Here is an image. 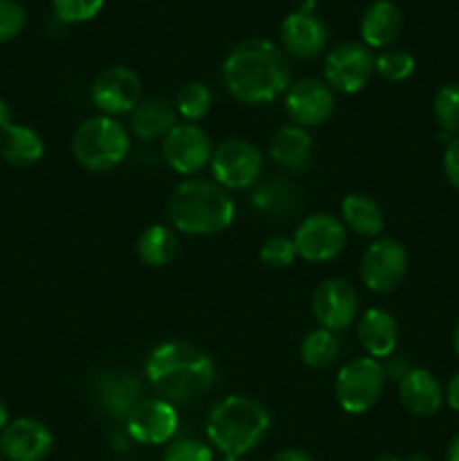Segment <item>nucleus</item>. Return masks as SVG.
Masks as SVG:
<instances>
[{"mask_svg":"<svg viewBox=\"0 0 459 461\" xmlns=\"http://www.w3.org/2000/svg\"><path fill=\"white\" fill-rule=\"evenodd\" d=\"M223 81L234 99L261 106L286 93L291 86V63L273 41L246 39L225 57Z\"/></svg>","mask_w":459,"mask_h":461,"instance_id":"obj_1","label":"nucleus"},{"mask_svg":"<svg viewBox=\"0 0 459 461\" xmlns=\"http://www.w3.org/2000/svg\"><path fill=\"white\" fill-rule=\"evenodd\" d=\"M147 378L160 399L192 403L205 396L216 381V365L201 347L184 340H166L147 358Z\"/></svg>","mask_w":459,"mask_h":461,"instance_id":"obj_2","label":"nucleus"},{"mask_svg":"<svg viewBox=\"0 0 459 461\" xmlns=\"http://www.w3.org/2000/svg\"><path fill=\"white\" fill-rule=\"evenodd\" d=\"M234 201L228 189L214 180L189 178L174 189L166 205V219L176 232L210 237L223 232L234 221Z\"/></svg>","mask_w":459,"mask_h":461,"instance_id":"obj_3","label":"nucleus"},{"mask_svg":"<svg viewBox=\"0 0 459 461\" xmlns=\"http://www.w3.org/2000/svg\"><path fill=\"white\" fill-rule=\"evenodd\" d=\"M270 414L259 401L232 394L216 401L207 414L205 430L212 446L228 457H243L264 441Z\"/></svg>","mask_w":459,"mask_h":461,"instance_id":"obj_4","label":"nucleus"},{"mask_svg":"<svg viewBox=\"0 0 459 461\" xmlns=\"http://www.w3.org/2000/svg\"><path fill=\"white\" fill-rule=\"evenodd\" d=\"M130 149L129 131L115 117L97 115L81 122L72 135V156L84 169L104 174L126 160Z\"/></svg>","mask_w":459,"mask_h":461,"instance_id":"obj_5","label":"nucleus"},{"mask_svg":"<svg viewBox=\"0 0 459 461\" xmlns=\"http://www.w3.org/2000/svg\"><path fill=\"white\" fill-rule=\"evenodd\" d=\"M385 369L376 358H351L338 372L336 399L346 414H364L381 401Z\"/></svg>","mask_w":459,"mask_h":461,"instance_id":"obj_6","label":"nucleus"},{"mask_svg":"<svg viewBox=\"0 0 459 461\" xmlns=\"http://www.w3.org/2000/svg\"><path fill=\"white\" fill-rule=\"evenodd\" d=\"M210 165L214 183L223 189H248L261 180L264 153L248 140L232 138L214 149Z\"/></svg>","mask_w":459,"mask_h":461,"instance_id":"obj_7","label":"nucleus"},{"mask_svg":"<svg viewBox=\"0 0 459 461\" xmlns=\"http://www.w3.org/2000/svg\"><path fill=\"white\" fill-rule=\"evenodd\" d=\"M374 54L364 43L345 41L324 59V79L333 93L354 95L369 84L374 75Z\"/></svg>","mask_w":459,"mask_h":461,"instance_id":"obj_8","label":"nucleus"},{"mask_svg":"<svg viewBox=\"0 0 459 461\" xmlns=\"http://www.w3.org/2000/svg\"><path fill=\"white\" fill-rule=\"evenodd\" d=\"M292 243L297 248V255L313 264H327L342 255L346 246V230L342 221L333 214H310L306 216L295 230Z\"/></svg>","mask_w":459,"mask_h":461,"instance_id":"obj_9","label":"nucleus"},{"mask_svg":"<svg viewBox=\"0 0 459 461\" xmlns=\"http://www.w3.org/2000/svg\"><path fill=\"white\" fill-rule=\"evenodd\" d=\"M90 99L102 115H124L142 102V79L130 68L111 66L93 81Z\"/></svg>","mask_w":459,"mask_h":461,"instance_id":"obj_10","label":"nucleus"},{"mask_svg":"<svg viewBox=\"0 0 459 461\" xmlns=\"http://www.w3.org/2000/svg\"><path fill=\"white\" fill-rule=\"evenodd\" d=\"M408 275V252L396 239H376L360 259V279L374 293H392Z\"/></svg>","mask_w":459,"mask_h":461,"instance_id":"obj_11","label":"nucleus"},{"mask_svg":"<svg viewBox=\"0 0 459 461\" xmlns=\"http://www.w3.org/2000/svg\"><path fill=\"white\" fill-rule=\"evenodd\" d=\"M212 140L198 124L184 122L176 124L162 140V158L176 174L192 176L210 165L212 160Z\"/></svg>","mask_w":459,"mask_h":461,"instance_id":"obj_12","label":"nucleus"},{"mask_svg":"<svg viewBox=\"0 0 459 461\" xmlns=\"http://www.w3.org/2000/svg\"><path fill=\"white\" fill-rule=\"evenodd\" d=\"M333 108H336V93L328 88L327 81L313 77L295 81L284 93V111L292 124L302 129L324 124L331 117Z\"/></svg>","mask_w":459,"mask_h":461,"instance_id":"obj_13","label":"nucleus"},{"mask_svg":"<svg viewBox=\"0 0 459 461\" xmlns=\"http://www.w3.org/2000/svg\"><path fill=\"white\" fill-rule=\"evenodd\" d=\"M126 432L142 446L169 444L178 430V412L165 399H142L126 417Z\"/></svg>","mask_w":459,"mask_h":461,"instance_id":"obj_14","label":"nucleus"},{"mask_svg":"<svg viewBox=\"0 0 459 461\" xmlns=\"http://www.w3.org/2000/svg\"><path fill=\"white\" fill-rule=\"evenodd\" d=\"M315 320L328 331H345L358 313V293L345 279H327L313 291L310 300Z\"/></svg>","mask_w":459,"mask_h":461,"instance_id":"obj_15","label":"nucleus"},{"mask_svg":"<svg viewBox=\"0 0 459 461\" xmlns=\"http://www.w3.org/2000/svg\"><path fill=\"white\" fill-rule=\"evenodd\" d=\"M52 448V430L39 419H14L0 432V455L7 461H43Z\"/></svg>","mask_w":459,"mask_h":461,"instance_id":"obj_16","label":"nucleus"},{"mask_svg":"<svg viewBox=\"0 0 459 461\" xmlns=\"http://www.w3.org/2000/svg\"><path fill=\"white\" fill-rule=\"evenodd\" d=\"M279 39L288 54L302 59V61H310L327 50L328 27L322 18L315 16L313 9L300 7L282 21Z\"/></svg>","mask_w":459,"mask_h":461,"instance_id":"obj_17","label":"nucleus"},{"mask_svg":"<svg viewBox=\"0 0 459 461\" xmlns=\"http://www.w3.org/2000/svg\"><path fill=\"white\" fill-rule=\"evenodd\" d=\"M142 381L133 372L108 367L94 378V399L97 405L115 421H126L130 410L142 401Z\"/></svg>","mask_w":459,"mask_h":461,"instance_id":"obj_18","label":"nucleus"},{"mask_svg":"<svg viewBox=\"0 0 459 461\" xmlns=\"http://www.w3.org/2000/svg\"><path fill=\"white\" fill-rule=\"evenodd\" d=\"M399 399L410 414L421 419L435 417L446 403L439 378L423 367H412L400 376Z\"/></svg>","mask_w":459,"mask_h":461,"instance_id":"obj_19","label":"nucleus"},{"mask_svg":"<svg viewBox=\"0 0 459 461\" xmlns=\"http://www.w3.org/2000/svg\"><path fill=\"white\" fill-rule=\"evenodd\" d=\"M250 203L255 212L270 221H288L300 212L302 198L295 185L282 176H268L261 178L252 187Z\"/></svg>","mask_w":459,"mask_h":461,"instance_id":"obj_20","label":"nucleus"},{"mask_svg":"<svg viewBox=\"0 0 459 461\" xmlns=\"http://www.w3.org/2000/svg\"><path fill=\"white\" fill-rule=\"evenodd\" d=\"M268 153L274 165L291 174H300V171L309 169L310 160H313V140H310L309 131L302 126L284 124L270 138Z\"/></svg>","mask_w":459,"mask_h":461,"instance_id":"obj_21","label":"nucleus"},{"mask_svg":"<svg viewBox=\"0 0 459 461\" xmlns=\"http://www.w3.org/2000/svg\"><path fill=\"white\" fill-rule=\"evenodd\" d=\"M403 30V14L392 0H376L360 18V36L367 48H392Z\"/></svg>","mask_w":459,"mask_h":461,"instance_id":"obj_22","label":"nucleus"},{"mask_svg":"<svg viewBox=\"0 0 459 461\" xmlns=\"http://www.w3.org/2000/svg\"><path fill=\"white\" fill-rule=\"evenodd\" d=\"M358 340L369 358H390L399 342V324L396 318L385 309H369L358 320Z\"/></svg>","mask_w":459,"mask_h":461,"instance_id":"obj_23","label":"nucleus"},{"mask_svg":"<svg viewBox=\"0 0 459 461\" xmlns=\"http://www.w3.org/2000/svg\"><path fill=\"white\" fill-rule=\"evenodd\" d=\"M176 126V106L165 97L142 99L138 106L130 111V131L144 142L166 138Z\"/></svg>","mask_w":459,"mask_h":461,"instance_id":"obj_24","label":"nucleus"},{"mask_svg":"<svg viewBox=\"0 0 459 461\" xmlns=\"http://www.w3.org/2000/svg\"><path fill=\"white\" fill-rule=\"evenodd\" d=\"M43 138L30 126L12 122L0 131V158L14 167H32L43 158Z\"/></svg>","mask_w":459,"mask_h":461,"instance_id":"obj_25","label":"nucleus"},{"mask_svg":"<svg viewBox=\"0 0 459 461\" xmlns=\"http://www.w3.org/2000/svg\"><path fill=\"white\" fill-rule=\"evenodd\" d=\"M178 234L166 225H148L135 241V252H138L140 261L151 266V268L169 266L178 255Z\"/></svg>","mask_w":459,"mask_h":461,"instance_id":"obj_26","label":"nucleus"},{"mask_svg":"<svg viewBox=\"0 0 459 461\" xmlns=\"http://www.w3.org/2000/svg\"><path fill=\"white\" fill-rule=\"evenodd\" d=\"M342 219L346 228L354 230L360 237H378L382 232V210L372 196L367 194H349L342 201Z\"/></svg>","mask_w":459,"mask_h":461,"instance_id":"obj_27","label":"nucleus"},{"mask_svg":"<svg viewBox=\"0 0 459 461\" xmlns=\"http://www.w3.org/2000/svg\"><path fill=\"white\" fill-rule=\"evenodd\" d=\"M338 351H340V342H338L336 333L322 327L310 331L300 347L302 360L313 369L328 367L338 358Z\"/></svg>","mask_w":459,"mask_h":461,"instance_id":"obj_28","label":"nucleus"},{"mask_svg":"<svg viewBox=\"0 0 459 461\" xmlns=\"http://www.w3.org/2000/svg\"><path fill=\"white\" fill-rule=\"evenodd\" d=\"M174 106L176 113H180L184 120L196 124L198 120H202V117L210 113L212 90L207 88L205 84H201V81H189V84H184L183 88L178 90Z\"/></svg>","mask_w":459,"mask_h":461,"instance_id":"obj_29","label":"nucleus"},{"mask_svg":"<svg viewBox=\"0 0 459 461\" xmlns=\"http://www.w3.org/2000/svg\"><path fill=\"white\" fill-rule=\"evenodd\" d=\"M432 113L444 133L457 138L459 135V84H446L436 90L432 99Z\"/></svg>","mask_w":459,"mask_h":461,"instance_id":"obj_30","label":"nucleus"},{"mask_svg":"<svg viewBox=\"0 0 459 461\" xmlns=\"http://www.w3.org/2000/svg\"><path fill=\"white\" fill-rule=\"evenodd\" d=\"M414 68H417V61L403 48H385L374 59V70L387 81L410 79L414 75Z\"/></svg>","mask_w":459,"mask_h":461,"instance_id":"obj_31","label":"nucleus"},{"mask_svg":"<svg viewBox=\"0 0 459 461\" xmlns=\"http://www.w3.org/2000/svg\"><path fill=\"white\" fill-rule=\"evenodd\" d=\"M106 0H52V12L66 25L88 23L104 9Z\"/></svg>","mask_w":459,"mask_h":461,"instance_id":"obj_32","label":"nucleus"},{"mask_svg":"<svg viewBox=\"0 0 459 461\" xmlns=\"http://www.w3.org/2000/svg\"><path fill=\"white\" fill-rule=\"evenodd\" d=\"M259 257L268 268L282 270V268H288V266H292V261H295L297 257V248L295 243H292V239L270 237L268 241L261 246Z\"/></svg>","mask_w":459,"mask_h":461,"instance_id":"obj_33","label":"nucleus"},{"mask_svg":"<svg viewBox=\"0 0 459 461\" xmlns=\"http://www.w3.org/2000/svg\"><path fill=\"white\" fill-rule=\"evenodd\" d=\"M25 23L27 12L18 0H0V43L18 39Z\"/></svg>","mask_w":459,"mask_h":461,"instance_id":"obj_34","label":"nucleus"},{"mask_svg":"<svg viewBox=\"0 0 459 461\" xmlns=\"http://www.w3.org/2000/svg\"><path fill=\"white\" fill-rule=\"evenodd\" d=\"M162 461H214V453L198 439H176L166 446Z\"/></svg>","mask_w":459,"mask_h":461,"instance_id":"obj_35","label":"nucleus"},{"mask_svg":"<svg viewBox=\"0 0 459 461\" xmlns=\"http://www.w3.org/2000/svg\"><path fill=\"white\" fill-rule=\"evenodd\" d=\"M444 176L450 187L459 192V135L446 144L444 151Z\"/></svg>","mask_w":459,"mask_h":461,"instance_id":"obj_36","label":"nucleus"},{"mask_svg":"<svg viewBox=\"0 0 459 461\" xmlns=\"http://www.w3.org/2000/svg\"><path fill=\"white\" fill-rule=\"evenodd\" d=\"M444 401L450 410L459 412V372L453 374L444 390Z\"/></svg>","mask_w":459,"mask_h":461,"instance_id":"obj_37","label":"nucleus"},{"mask_svg":"<svg viewBox=\"0 0 459 461\" xmlns=\"http://www.w3.org/2000/svg\"><path fill=\"white\" fill-rule=\"evenodd\" d=\"M273 461H315V459L300 448H284L274 455Z\"/></svg>","mask_w":459,"mask_h":461,"instance_id":"obj_38","label":"nucleus"},{"mask_svg":"<svg viewBox=\"0 0 459 461\" xmlns=\"http://www.w3.org/2000/svg\"><path fill=\"white\" fill-rule=\"evenodd\" d=\"M14 122V115H12V106H9L7 99L0 97V131L4 129V126H9Z\"/></svg>","mask_w":459,"mask_h":461,"instance_id":"obj_39","label":"nucleus"},{"mask_svg":"<svg viewBox=\"0 0 459 461\" xmlns=\"http://www.w3.org/2000/svg\"><path fill=\"white\" fill-rule=\"evenodd\" d=\"M446 461H459V432L450 439L448 448H446Z\"/></svg>","mask_w":459,"mask_h":461,"instance_id":"obj_40","label":"nucleus"},{"mask_svg":"<svg viewBox=\"0 0 459 461\" xmlns=\"http://www.w3.org/2000/svg\"><path fill=\"white\" fill-rule=\"evenodd\" d=\"M9 423V412H7V405H4V401H0V432L4 430V426Z\"/></svg>","mask_w":459,"mask_h":461,"instance_id":"obj_41","label":"nucleus"},{"mask_svg":"<svg viewBox=\"0 0 459 461\" xmlns=\"http://www.w3.org/2000/svg\"><path fill=\"white\" fill-rule=\"evenodd\" d=\"M453 349H454V354L459 356V320H457V324H454V331H453Z\"/></svg>","mask_w":459,"mask_h":461,"instance_id":"obj_42","label":"nucleus"},{"mask_svg":"<svg viewBox=\"0 0 459 461\" xmlns=\"http://www.w3.org/2000/svg\"><path fill=\"white\" fill-rule=\"evenodd\" d=\"M374 461H403V459L396 457V455H381V457H376Z\"/></svg>","mask_w":459,"mask_h":461,"instance_id":"obj_43","label":"nucleus"},{"mask_svg":"<svg viewBox=\"0 0 459 461\" xmlns=\"http://www.w3.org/2000/svg\"><path fill=\"white\" fill-rule=\"evenodd\" d=\"M408 461H428V457L423 453H414V455H410Z\"/></svg>","mask_w":459,"mask_h":461,"instance_id":"obj_44","label":"nucleus"},{"mask_svg":"<svg viewBox=\"0 0 459 461\" xmlns=\"http://www.w3.org/2000/svg\"><path fill=\"white\" fill-rule=\"evenodd\" d=\"M219 461H246L243 457H228V455H223Z\"/></svg>","mask_w":459,"mask_h":461,"instance_id":"obj_45","label":"nucleus"},{"mask_svg":"<svg viewBox=\"0 0 459 461\" xmlns=\"http://www.w3.org/2000/svg\"><path fill=\"white\" fill-rule=\"evenodd\" d=\"M0 461H4V457H3V455H0Z\"/></svg>","mask_w":459,"mask_h":461,"instance_id":"obj_46","label":"nucleus"}]
</instances>
